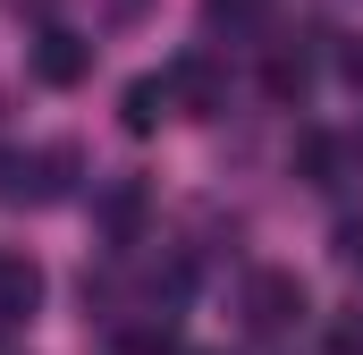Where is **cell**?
Instances as JSON below:
<instances>
[{
  "instance_id": "3",
  "label": "cell",
  "mask_w": 363,
  "mask_h": 355,
  "mask_svg": "<svg viewBox=\"0 0 363 355\" xmlns=\"http://www.w3.org/2000/svg\"><path fill=\"white\" fill-rule=\"evenodd\" d=\"M34 305H43V271L26 254H0V322H26Z\"/></svg>"
},
{
  "instance_id": "4",
  "label": "cell",
  "mask_w": 363,
  "mask_h": 355,
  "mask_svg": "<svg viewBox=\"0 0 363 355\" xmlns=\"http://www.w3.org/2000/svg\"><path fill=\"white\" fill-rule=\"evenodd\" d=\"M161 110H169V77H135V85L118 93V119H127V136H152V127H161Z\"/></svg>"
},
{
  "instance_id": "5",
  "label": "cell",
  "mask_w": 363,
  "mask_h": 355,
  "mask_svg": "<svg viewBox=\"0 0 363 355\" xmlns=\"http://www.w3.org/2000/svg\"><path fill=\"white\" fill-rule=\"evenodd\" d=\"M169 102H186V110H220V77H211L203 60H178V68H169Z\"/></svg>"
},
{
  "instance_id": "6",
  "label": "cell",
  "mask_w": 363,
  "mask_h": 355,
  "mask_svg": "<svg viewBox=\"0 0 363 355\" xmlns=\"http://www.w3.org/2000/svg\"><path fill=\"white\" fill-rule=\"evenodd\" d=\"M262 85H271V102H304V85H313V68H304V51H279L271 68H262Z\"/></svg>"
},
{
  "instance_id": "10",
  "label": "cell",
  "mask_w": 363,
  "mask_h": 355,
  "mask_svg": "<svg viewBox=\"0 0 363 355\" xmlns=\"http://www.w3.org/2000/svg\"><path fill=\"white\" fill-rule=\"evenodd\" d=\"M338 254H347V263L363 271V229H347V237H338Z\"/></svg>"
},
{
  "instance_id": "7",
  "label": "cell",
  "mask_w": 363,
  "mask_h": 355,
  "mask_svg": "<svg viewBox=\"0 0 363 355\" xmlns=\"http://www.w3.org/2000/svg\"><path fill=\"white\" fill-rule=\"evenodd\" d=\"M296 170L313 178V186H338V136H304L296 144Z\"/></svg>"
},
{
  "instance_id": "11",
  "label": "cell",
  "mask_w": 363,
  "mask_h": 355,
  "mask_svg": "<svg viewBox=\"0 0 363 355\" xmlns=\"http://www.w3.org/2000/svg\"><path fill=\"white\" fill-rule=\"evenodd\" d=\"M347 85H363V43H347Z\"/></svg>"
},
{
  "instance_id": "9",
  "label": "cell",
  "mask_w": 363,
  "mask_h": 355,
  "mask_svg": "<svg viewBox=\"0 0 363 355\" xmlns=\"http://www.w3.org/2000/svg\"><path fill=\"white\" fill-rule=\"evenodd\" d=\"M135 220H144V195H135V186H118V195H110V229H118V237H135Z\"/></svg>"
},
{
  "instance_id": "8",
  "label": "cell",
  "mask_w": 363,
  "mask_h": 355,
  "mask_svg": "<svg viewBox=\"0 0 363 355\" xmlns=\"http://www.w3.org/2000/svg\"><path fill=\"white\" fill-rule=\"evenodd\" d=\"M262 9H271V0H203V17H211V26H228V34L262 26Z\"/></svg>"
},
{
  "instance_id": "2",
  "label": "cell",
  "mask_w": 363,
  "mask_h": 355,
  "mask_svg": "<svg viewBox=\"0 0 363 355\" xmlns=\"http://www.w3.org/2000/svg\"><path fill=\"white\" fill-rule=\"evenodd\" d=\"M85 68H93V43H85V34H60V26H51V34L34 43V77H43V85H77Z\"/></svg>"
},
{
  "instance_id": "1",
  "label": "cell",
  "mask_w": 363,
  "mask_h": 355,
  "mask_svg": "<svg viewBox=\"0 0 363 355\" xmlns=\"http://www.w3.org/2000/svg\"><path fill=\"white\" fill-rule=\"evenodd\" d=\"M296 322H304V279H296V271H254V279H245V330L279 339V330H296Z\"/></svg>"
}]
</instances>
